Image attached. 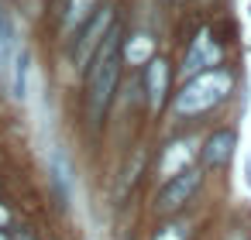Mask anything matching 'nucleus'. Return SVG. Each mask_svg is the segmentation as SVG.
I'll return each mask as SVG.
<instances>
[{"label":"nucleus","instance_id":"1","mask_svg":"<svg viewBox=\"0 0 251 240\" xmlns=\"http://www.w3.org/2000/svg\"><path fill=\"white\" fill-rule=\"evenodd\" d=\"M121 42H124V24L117 21L107 38L100 42V48L93 52L83 79V124L86 131L100 134L117 107L121 96V79H124V59H121Z\"/></svg>","mask_w":251,"mask_h":240},{"label":"nucleus","instance_id":"2","mask_svg":"<svg viewBox=\"0 0 251 240\" xmlns=\"http://www.w3.org/2000/svg\"><path fill=\"white\" fill-rule=\"evenodd\" d=\"M234 93H241L237 69L234 65H217V69H206V72H196V76L176 83L172 100H169L162 117H169L176 127H193L203 117L217 113L224 103H230Z\"/></svg>","mask_w":251,"mask_h":240},{"label":"nucleus","instance_id":"3","mask_svg":"<svg viewBox=\"0 0 251 240\" xmlns=\"http://www.w3.org/2000/svg\"><path fill=\"white\" fill-rule=\"evenodd\" d=\"M206 182L210 175L193 165L165 182H158L151 189V199H148V219H165V216H182V213H196L203 192H206Z\"/></svg>","mask_w":251,"mask_h":240},{"label":"nucleus","instance_id":"4","mask_svg":"<svg viewBox=\"0 0 251 240\" xmlns=\"http://www.w3.org/2000/svg\"><path fill=\"white\" fill-rule=\"evenodd\" d=\"M121 18H117V7H114V0H107V4L100 7V11H93L69 38H66V55H69V65H73V72L76 76H83L86 72V65H90V59H93V52L100 48V42L107 38V31L117 24Z\"/></svg>","mask_w":251,"mask_h":240},{"label":"nucleus","instance_id":"5","mask_svg":"<svg viewBox=\"0 0 251 240\" xmlns=\"http://www.w3.org/2000/svg\"><path fill=\"white\" fill-rule=\"evenodd\" d=\"M200 137L203 134L196 127H179L172 137L162 141V148L155 154V168H151L155 185L179 175V172H186V168H193V165H200Z\"/></svg>","mask_w":251,"mask_h":240},{"label":"nucleus","instance_id":"6","mask_svg":"<svg viewBox=\"0 0 251 240\" xmlns=\"http://www.w3.org/2000/svg\"><path fill=\"white\" fill-rule=\"evenodd\" d=\"M134 79H138V89H141L145 113L148 117H162L165 107H169V100H172V89H176V69H172V62L158 52V55H151L138 69Z\"/></svg>","mask_w":251,"mask_h":240},{"label":"nucleus","instance_id":"7","mask_svg":"<svg viewBox=\"0 0 251 240\" xmlns=\"http://www.w3.org/2000/svg\"><path fill=\"white\" fill-rule=\"evenodd\" d=\"M237 144H241V134L234 124H217L210 127L203 137H200V168L217 178L224 172H230L234 158H237Z\"/></svg>","mask_w":251,"mask_h":240},{"label":"nucleus","instance_id":"8","mask_svg":"<svg viewBox=\"0 0 251 240\" xmlns=\"http://www.w3.org/2000/svg\"><path fill=\"white\" fill-rule=\"evenodd\" d=\"M217 65H227V48H224L220 38H213L210 28H200V31L189 38L182 59H179V65H176V83H182V79H189V76H196V72L217 69Z\"/></svg>","mask_w":251,"mask_h":240},{"label":"nucleus","instance_id":"9","mask_svg":"<svg viewBox=\"0 0 251 240\" xmlns=\"http://www.w3.org/2000/svg\"><path fill=\"white\" fill-rule=\"evenodd\" d=\"M49 185H52V202L62 213H69L73 199H76V175H73V165H69L66 151H52V158H49Z\"/></svg>","mask_w":251,"mask_h":240},{"label":"nucleus","instance_id":"10","mask_svg":"<svg viewBox=\"0 0 251 240\" xmlns=\"http://www.w3.org/2000/svg\"><path fill=\"white\" fill-rule=\"evenodd\" d=\"M31 72H35V55H31V48L18 45V52L11 59V69H7V79H4V86H7V93H11L14 103L28 100V93H31Z\"/></svg>","mask_w":251,"mask_h":240},{"label":"nucleus","instance_id":"11","mask_svg":"<svg viewBox=\"0 0 251 240\" xmlns=\"http://www.w3.org/2000/svg\"><path fill=\"white\" fill-rule=\"evenodd\" d=\"M196 226H200V216H196V213L151 219L145 240H196Z\"/></svg>","mask_w":251,"mask_h":240},{"label":"nucleus","instance_id":"12","mask_svg":"<svg viewBox=\"0 0 251 240\" xmlns=\"http://www.w3.org/2000/svg\"><path fill=\"white\" fill-rule=\"evenodd\" d=\"M151 55H158V42L155 35L148 31H124V42H121V59H124V69H141Z\"/></svg>","mask_w":251,"mask_h":240},{"label":"nucleus","instance_id":"13","mask_svg":"<svg viewBox=\"0 0 251 240\" xmlns=\"http://www.w3.org/2000/svg\"><path fill=\"white\" fill-rule=\"evenodd\" d=\"M18 52V31H14V21L11 14L0 7V83L7 79V69H11V59Z\"/></svg>","mask_w":251,"mask_h":240},{"label":"nucleus","instance_id":"14","mask_svg":"<svg viewBox=\"0 0 251 240\" xmlns=\"http://www.w3.org/2000/svg\"><path fill=\"white\" fill-rule=\"evenodd\" d=\"M107 0H66V14H62V35L69 38L93 11H100Z\"/></svg>","mask_w":251,"mask_h":240},{"label":"nucleus","instance_id":"15","mask_svg":"<svg viewBox=\"0 0 251 240\" xmlns=\"http://www.w3.org/2000/svg\"><path fill=\"white\" fill-rule=\"evenodd\" d=\"M18 223V216H14V209H11V202L0 196V230H11Z\"/></svg>","mask_w":251,"mask_h":240},{"label":"nucleus","instance_id":"16","mask_svg":"<svg viewBox=\"0 0 251 240\" xmlns=\"http://www.w3.org/2000/svg\"><path fill=\"white\" fill-rule=\"evenodd\" d=\"M11 240H42V237H38L31 226H25V223H14V226H11Z\"/></svg>","mask_w":251,"mask_h":240},{"label":"nucleus","instance_id":"17","mask_svg":"<svg viewBox=\"0 0 251 240\" xmlns=\"http://www.w3.org/2000/svg\"><path fill=\"white\" fill-rule=\"evenodd\" d=\"M244 182H248V189H251V158L244 161Z\"/></svg>","mask_w":251,"mask_h":240},{"label":"nucleus","instance_id":"18","mask_svg":"<svg viewBox=\"0 0 251 240\" xmlns=\"http://www.w3.org/2000/svg\"><path fill=\"white\" fill-rule=\"evenodd\" d=\"M244 237H248V240H251V219H248V223H244Z\"/></svg>","mask_w":251,"mask_h":240},{"label":"nucleus","instance_id":"19","mask_svg":"<svg viewBox=\"0 0 251 240\" xmlns=\"http://www.w3.org/2000/svg\"><path fill=\"white\" fill-rule=\"evenodd\" d=\"M0 240H11V230H0Z\"/></svg>","mask_w":251,"mask_h":240}]
</instances>
